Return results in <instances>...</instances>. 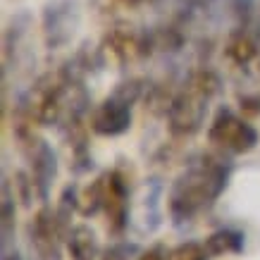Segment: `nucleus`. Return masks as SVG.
I'll return each instance as SVG.
<instances>
[{
	"mask_svg": "<svg viewBox=\"0 0 260 260\" xmlns=\"http://www.w3.org/2000/svg\"><path fill=\"white\" fill-rule=\"evenodd\" d=\"M62 241H67L57 210L43 205L29 222V244L36 260H62Z\"/></svg>",
	"mask_w": 260,
	"mask_h": 260,
	"instance_id": "7",
	"label": "nucleus"
},
{
	"mask_svg": "<svg viewBox=\"0 0 260 260\" xmlns=\"http://www.w3.org/2000/svg\"><path fill=\"white\" fill-rule=\"evenodd\" d=\"M136 253V244L129 241H115L101 253V260H129Z\"/></svg>",
	"mask_w": 260,
	"mask_h": 260,
	"instance_id": "15",
	"label": "nucleus"
},
{
	"mask_svg": "<svg viewBox=\"0 0 260 260\" xmlns=\"http://www.w3.org/2000/svg\"><path fill=\"white\" fill-rule=\"evenodd\" d=\"M3 260H24V258L19 255V251H17L15 246H12V248H8V251H3Z\"/></svg>",
	"mask_w": 260,
	"mask_h": 260,
	"instance_id": "17",
	"label": "nucleus"
},
{
	"mask_svg": "<svg viewBox=\"0 0 260 260\" xmlns=\"http://www.w3.org/2000/svg\"><path fill=\"white\" fill-rule=\"evenodd\" d=\"M258 46H260V31H258Z\"/></svg>",
	"mask_w": 260,
	"mask_h": 260,
	"instance_id": "18",
	"label": "nucleus"
},
{
	"mask_svg": "<svg viewBox=\"0 0 260 260\" xmlns=\"http://www.w3.org/2000/svg\"><path fill=\"white\" fill-rule=\"evenodd\" d=\"M101 179V196L103 210L108 215V229L115 237H119L129 222H132V205H129V184L117 170L105 172L98 177Z\"/></svg>",
	"mask_w": 260,
	"mask_h": 260,
	"instance_id": "8",
	"label": "nucleus"
},
{
	"mask_svg": "<svg viewBox=\"0 0 260 260\" xmlns=\"http://www.w3.org/2000/svg\"><path fill=\"white\" fill-rule=\"evenodd\" d=\"M81 24L79 0H48L43 15H41V29H43V43L48 50H60L70 46L74 34Z\"/></svg>",
	"mask_w": 260,
	"mask_h": 260,
	"instance_id": "6",
	"label": "nucleus"
},
{
	"mask_svg": "<svg viewBox=\"0 0 260 260\" xmlns=\"http://www.w3.org/2000/svg\"><path fill=\"white\" fill-rule=\"evenodd\" d=\"M220 77L208 67L193 70L167 103V124L179 139H191L203 129L210 103L220 93Z\"/></svg>",
	"mask_w": 260,
	"mask_h": 260,
	"instance_id": "2",
	"label": "nucleus"
},
{
	"mask_svg": "<svg viewBox=\"0 0 260 260\" xmlns=\"http://www.w3.org/2000/svg\"><path fill=\"white\" fill-rule=\"evenodd\" d=\"M205 248L210 255H224V253H241L244 251V234L237 229H217L205 239Z\"/></svg>",
	"mask_w": 260,
	"mask_h": 260,
	"instance_id": "13",
	"label": "nucleus"
},
{
	"mask_svg": "<svg viewBox=\"0 0 260 260\" xmlns=\"http://www.w3.org/2000/svg\"><path fill=\"white\" fill-rule=\"evenodd\" d=\"M210 253L205 248V244L198 241H184V244L174 246L172 251L167 253V260H208Z\"/></svg>",
	"mask_w": 260,
	"mask_h": 260,
	"instance_id": "14",
	"label": "nucleus"
},
{
	"mask_svg": "<svg viewBox=\"0 0 260 260\" xmlns=\"http://www.w3.org/2000/svg\"><path fill=\"white\" fill-rule=\"evenodd\" d=\"M208 141L224 153L241 155V153H248L258 146L260 136L258 129L248 124L244 117H239L237 112H232L229 108H220L208 126Z\"/></svg>",
	"mask_w": 260,
	"mask_h": 260,
	"instance_id": "5",
	"label": "nucleus"
},
{
	"mask_svg": "<svg viewBox=\"0 0 260 260\" xmlns=\"http://www.w3.org/2000/svg\"><path fill=\"white\" fill-rule=\"evenodd\" d=\"M248 29H251V26H234V29L229 31L227 46H224L227 57L232 62L241 64V67H246V64L260 53L258 36H253Z\"/></svg>",
	"mask_w": 260,
	"mask_h": 260,
	"instance_id": "10",
	"label": "nucleus"
},
{
	"mask_svg": "<svg viewBox=\"0 0 260 260\" xmlns=\"http://www.w3.org/2000/svg\"><path fill=\"white\" fill-rule=\"evenodd\" d=\"M160 196H162V184L158 179H148L141 191V198L136 203V217L132 222H141L139 232H155L160 224Z\"/></svg>",
	"mask_w": 260,
	"mask_h": 260,
	"instance_id": "9",
	"label": "nucleus"
},
{
	"mask_svg": "<svg viewBox=\"0 0 260 260\" xmlns=\"http://www.w3.org/2000/svg\"><path fill=\"white\" fill-rule=\"evenodd\" d=\"M141 81L129 79L115 86L105 101L91 112V132L98 136H122L132 126V110L141 95Z\"/></svg>",
	"mask_w": 260,
	"mask_h": 260,
	"instance_id": "3",
	"label": "nucleus"
},
{
	"mask_svg": "<svg viewBox=\"0 0 260 260\" xmlns=\"http://www.w3.org/2000/svg\"><path fill=\"white\" fill-rule=\"evenodd\" d=\"M232 177V162L224 155H198L181 170L170 189V217L177 227H184L198 213L222 196Z\"/></svg>",
	"mask_w": 260,
	"mask_h": 260,
	"instance_id": "1",
	"label": "nucleus"
},
{
	"mask_svg": "<svg viewBox=\"0 0 260 260\" xmlns=\"http://www.w3.org/2000/svg\"><path fill=\"white\" fill-rule=\"evenodd\" d=\"M139 260H167V253L160 248V246H155V248H150V251L141 253L139 255Z\"/></svg>",
	"mask_w": 260,
	"mask_h": 260,
	"instance_id": "16",
	"label": "nucleus"
},
{
	"mask_svg": "<svg viewBox=\"0 0 260 260\" xmlns=\"http://www.w3.org/2000/svg\"><path fill=\"white\" fill-rule=\"evenodd\" d=\"M67 251L72 260H101V246L88 224H77L67 232Z\"/></svg>",
	"mask_w": 260,
	"mask_h": 260,
	"instance_id": "11",
	"label": "nucleus"
},
{
	"mask_svg": "<svg viewBox=\"0 0 260 260\" xmlns=\"http://www.w3.org/2000/svg\"><path fill=\"white\" fill-rule=\"evenodd\" d=\"M0 237H3V251L12 248L15 241V189L3 177V210H0Z\"/></svg>",
	"mask_w": 260,
	"mask_h": 260,
	"instance_id": "12",
	"label": "nucleus"
},
{
	"mask_svg": "<svg viewBox=\"0 0 260 260\" xmlns=\"http://www.w3.org/2000/svg\"><path fill=\"white\" fill-rule=\"evenodd\" d=\"M15 134L17 141H19V148H22L24 158L29 160V167H31V179H34V189L39 193V198L46 203L50 198V186L57 177V155L53 146L41 139L34 126L29 122H17L15 124Z\"/></svg>",
	"mask_w": 260,
	"mask_h": 260,
	"instance_id": "4",
	"label": "nucleus"
}]
</instances>
